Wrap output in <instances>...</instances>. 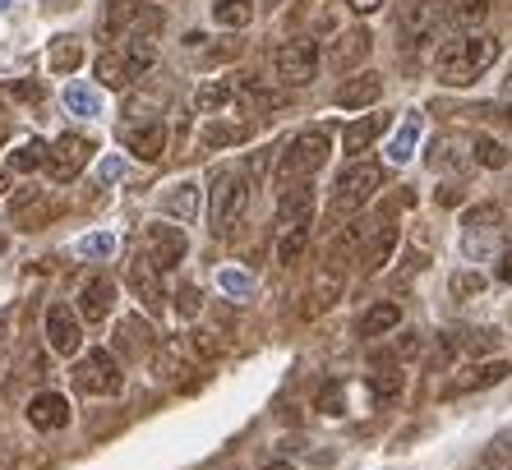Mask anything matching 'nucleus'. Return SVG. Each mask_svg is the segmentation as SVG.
Returning a JSON list of instances; mask_svg holds the SVG:
<instances>
[{"label":"nucleus","instance_id":"f257e3e1","mask_svg":"<svg viewBox=\"0 0 512 470\" xmlns=\"http://www.w3.org/2000/svg\"><path fill=\"white\" fill-rule=\"evenodd\" d=\"M499 37L489 33H462V37H448L439 51H434V74H439V83H448V88H466V83H476L480 74L494 70V60H499Z\"/></svg>","mask_w":512,"mask_h":470},{"label":"nucleus","instance_id":"f03ea898","mask_svg":"<svg viewBox=\"0 0 512 470\" xmlns=\"http://www.w3.org/2000/svg\"><path fill=\"white\" fill-rule=\"evenodd\" d=\"M323 162H328V130H319V125L300 130L296 139L282 148V157H277V166H273L277 189L296 185V180H310Z\"/></svg>","mask_w":512,"mask_h":470},{"label":"nucleus","instance_id":"7ed1b4c3","mask_svg":"<svg viewBox=\"0 0 512 470\" xmlns=\"http://www.w3.org/2000/svg\"><path fill=\"white\" fill-rule=\"evenodd\" d=\"M167 24V14L148 0H111L102 14V42H125V37H157Z\"/></svg>","mask_w":512,"mask_h":470},{"label":"nucleus","instance_id":"20e7f679","mask_svg":"<svg viewBox=\"0 0 512 470\" xmlns=\"http://www.w3.org/2000/svg\"><path fill=\"white\" fill-rule=\"evenodd\" d=\"M379 185H383V166L374 157H356L333 185V217H360L365 203L379 194Z\"/></svg>","mask_w":512,"mask_h":470},{"label":"nucleus","instance_id":"39448f33","mask_svg":"<svg viewBox=\"0 0 512 470\" xmlns=\"http://www.w3.org/2000/svg\"><path fill=\"white\" fill-rule=\"evenodd\" d=\"M250 208V180L240 171H217L213 176V235H236Z\"/></svg>","mask_w":512,"mask_h":470},{"label":"nucleus","instance_id":"423d86ee","mask_svg":"<svg viewBox=\"0 0 512 470\" xmlns=\"http://www.w3.org/2000/svg\"><path fill=\"white\" fill-rule=\"evenodd\" d=\"M74 388L88 392V397H116V392L125 388V369H120L116 351H107V346L88 351L84 360L74 365Z\"/></svg>","mask_w":512,"mask_h":470},{"label":"nucleus","instance_id":"0eeeda50","mask_svg":"<svg viewBox=\"0 0 512 470\" xmlns=\"http://www.w3.org/2000/svg\"><path fill=\"white\" fill-rule=\"evenodd\" d=\"M319 65H323V51H319V42H310V37H291V42H282V47L273 51V74L286 83V88L314 83Z\"/></svg>","mask_w":512,"mask_h":470},{"label":"nucleus","instance_id":"6e6552de","mask_svg":"<svg viewBox=\"0 0 512 470\" xmlns=\"http://www.w3.org/2000/svg\"><path fill=\"white\" fill-rule=\"evenodd\" d=\"M448 28V14H443V0H420L416 10L402 19V37H397V47L406 56H420L425 47L439 42V33Z\"/></svg>","mask_w":512,"mask_h":470},{"label":"nucleus","instance_id":"1a4fd4ad","mask_svg":"<svg viewBox=\"0 0 512 470\" xmlns=\"http://www.w3.org/2000/svg\"><path fill=\"white\" fill-rule=\"evenodd\" d=\"M93 148L97 143L88 139V134H60L47 148V176L56 180V185H70V180L93 162Z\"/></svg>","mask_w":512,"mask_h":470},{"label":"nucleus","instance_id":"9d476101","mask_svg":"<svg viewBox=\"0 0 512 470\" xmlns=\"http://www.w3.org/2000/svg\"><path fill=\"white\" fill-rule=\"evenodd\" d=\"M143 254L157 263L162 272L180 268V259L190 254V240H185V231L171 222H153L148 231H143Z\"/></svg>","mask_w":512,"mask_h":470},{"label":"nucleus","instance_id":"9b49d317","mask_svg":"<svg viewBox=\"0 0 512 470\" xmlns=\"http://www.w3.org/2000/svg\"><path fill=\"white\" fill-rule=\"evenodd\" d=\"M47 346L56 355H79L84 346V318L70 305H51L47 309Z\"/></svg>","mask_w":512,"mask_h":470},{"label":"nucleus","instance_id":"f8f14e48","mask_svg":"<svg viewBox=\"0 0 512 470\" xmlns=\"http://www.w3.org/2000/svg\"><path fill=\"white\" fill-rule=\"evenodd\" d=\"M397 254V226L393 222H374V231H370V240L360 245V254H356V268L365 272V277H374V272H383L388 268V259Z\"/></svg>","mask_w":512,"mask_h":470},{"label":"nucleus","instance_id":"ddd939ff","mask_svg":"<svg viewBox=\"0 0 512 470\" xmlns=\"http://www.w3.org/2000/svg\"><path fill=\"white\" fill-rule=\"evenodd\" d=\"M370 47H374L370 28H346V33L337 37V47L328 51V70H337V74L360 70V65L370 60Z\"/></svg>","mask_w":512,"mask_h":470},{"label":"nucleus","instance_id":"4468645a","mask_svg":"<svg viewBox=\"0 0 512 470\" xmlns=\"http://www.w3.org/2000/svg\"><path fill=\"white\" fill-rule=\"evenodd\" d=\"M314 208H319L314 185L296 180V185H286L282 199H277V222H282V226H310L314 222Z\"/></svg>","mask_w":512,"mask_h":470},{"label":"nucleus","instance_id":"2eb2a0df","mask_svg":"<svg viewBox=\"0 0 512 470\" xmlns=\"http://www.w3.org/2000/svg\"><path fill=\"white\" fill-rule=\"evenodd\" d=\"M512 374L508 360H480V365H466L453 374V383H448V397H462V392H480V388H494V383H503V378Z\"/></svg>","mask_w":512,"mask_h":470},{"label":"nucleus","instance_id":"dca6fc26","mask_svg":"<svg viewBox=\"0 0 512 470\" xmlns=\"http://www.w3.org/2000/svg\"><path fill=\"white\" fill-rule=\"evenodd\" d=\"M130 291L143 300V309H162L167 305V286H162V268H157L148 254L130 263Z\"/></svg>","mask_w":512,"mask_h":470},{"label":"nucleus","instance_id":"f3484780","mask_svg":"<svg viewBox=\"0 0 512 470\" xmlns=\"http://www.w3.org/2000/svg\"><path fill=\"white\" fill-rule=\"evenodd\" d=\"M125 148H130L139 162H157V157L167 153V125L162 120H148V125H125L120 130Z\"/></svg>","mask_w":512,"mask_h":470},{"label":"nucleus","instance_id":"a211bd4d","mask_svg":"<svg viewBox=\"0 0 512 470\" xmlns=\"http://www.w3.org/2000/svg\"><path fill=\"white\" fill-rule=\"evenodd\" d=\"M111 309H116V282L97 272V277L84 282V291H79V318H84V323H102Z\"/></svg>","mask_w":512,"mask_h":470},{"label":"nucleus","instance_id":"6ab92c4d","mask_svg":"<svg viewBox=\"0 0 512 470\" xmlns=\"http://www.w3.org/2000/svg\"><path fill=\"white\" fill-rule=\"evenodd\" d=\"M28 424L42 429V434H56V429L70 424V401L60 397V392H37V397L28 401Z\"/></svg>","mask_w":512,"mask_h":470},{"label":"nucleus","instance_id":"aec40b11","mask_svg":"<svg viewBox=\"0 0 512 470\" xmlns=\"http://www.w3.org/2000/svg\"><path fill=\"white\" fill-rule=\"evenodd\" d=\"M93 74H97V83L102 88H130V83H139L143 74L134 70V60L125 56V47H107L102 56H97V65H93Z\"/></svg>","mask_w":512,"mask_h":470},{"label":"nucleus","instance_id":"412c9836","mask_svg":"<svg viewBox=\"0 0 512 470\" xmlns=\"http://www.w3.org/2000/svg\"><path fill=\"white\" fill-rule=\"evenodd\" d=\"M383 97V79L379 74H351V79L342 83L333 93V102L342 106V111H365V106H374Z\"/></svg>","mask_w":512,"mask_h":470},{"label":"nucleus","instance_id":"4be33fe9","mask_svg":"<svg viewBox=\"0 0 512 470\" xmlns=\"http://www.w3.org/2000/svg\"><path fill=\"white\" fill-rule=\"evenodd\" d=\"M388 125H393V116H388V111H370L365 120H351V125H346V134H342L346 153H351V157H365V148H374V139H379Z\"/></svg>","mask_w":512,"mask_h":470},{"label":"nucleus","instance_id":"5701e85b","mask_svg":"<svg viewBox=\"0 0 512 470\" xmlns=\"http://www.w3.org/2000/svg\"><path fill=\"white\" fill-rule=\"evenodd\" d=\"M494 10V0H443V14H448V28L453 33H471L480 28Z\"/></svg>","mask_w":512,"mask_h":470},{"label":"nucleus","instance_id":"b1692460","mask_svg":"<svg viewBox=\"0 0 512 470\" xmlns=\"http://www.w3.org/2000/svg\"><path fill=\"white\" fill-rule=\"evenodd\" d=\"M471 162H476V157H471V143L466 139L448 134V139L429 143V166H434V171H462V166H471Z\"/></svg>","mask_w":512,"mask_h":470},{"label":"nucleus","instance_id":"393cba45","mask_svg":"<svg viewBox=\"0 0 512 470\" xmlns=\"http://www.w3.org/2000/svg\"><path fill=\"white\" fill-rule=\"evenodd\" d=\"M47 212H51L47 194H42V189H24V194H14V203H10V222L33 231V226L47 222Z\"/></svg>","mask_w":512,"mask_h":470},{"label":"nucleus","instance_id":"a878e982","mask_svg":"<svg viewBox=\"0 0 512 470\" xmlns=\"http://www.w3.org/2000/svg\"><path fill=\"white\" fill-rule=\"evenodd\" d=\"M397 328H402V309H397L393 300H379V305H370L365 314H360V323H356V332L365 341L383 337V332H397Z\"/></svg>","mask_w":512,"mask_h":470},{"label":"nucleus","instance_id":"bb28decb","mask_svg":"<svg viewBox=\"0 0 512 470\" xmlns=\"http://www.w3.org/2000/svg\"><path fill=\"white\" fill-rule=\"evenodd\" d=\"M116 346L130 355V360H139V355L153 351V328H148L143 318H125V323L116 328Z\"/></svg>","mask_w":512,"mask_h":470},{"label":"nucleus","instance_id":"cd10ccee","mask_svg":"<svg viewBox=\"0 0 512 470\" xmlns=\"http://www.w3.org/2000/svg\"><path fill=\"white\" fill-rule=\"evenodd\" d=\"M162 212L176 217V222H194V217H199V185L185 180V185L167 189V194H162Z\"/></svg>","mask_w":512,"mask_h":470},{"label":"nucleus","instance_id":"c85d7f7f","mask_svg":"<svg viewBox=\"0 0 512 470\" xmlns=\"http://www.w3.org/2000/svg\"><path fill=\"white\" fill-rule=\"evenodd\" d=\"M370 231H374V222H365V217H360V222H346L342 231L333 235V254L337 259H356L360 245L370 240Z\"/></svg>","mask_w":512,"mask_h":470},{"label":"nucleus","instance_id":"c756f323","mask_svg":"<svg viewBox=\"0 0 512 470\" xmlns=\"http://www.w3.org/2000/svg\"><path fill=\"white\" fill-rule=\"evenodd\" d=\"M231 97H236V83H231V79H213V83H203L199 93H194V106H199L203 116H217Z\"/></svg>","mask_w":512,"mask_h":470},{"label":"nucleus","instance_id":"7c9ffc66","mask_svg":"<svg viewBox=\"0 0 512 470\" xmlns=\"http://www.w3.org/2000/svg\"><path fill=\"white\" fill-rule=\"evenodd\" d=\"M310 249V226H282V240H277V263H300Z\"/></svg>","mask_w":512,"mask_h":470},{"label":"nucleus","instance_id":"2f4dec72","mask_svg":"<svg viewBox=\"0 0 512 470\" xmlns=\"http://www.w3.org/2000/svg\"><path fill=\"white\" fill-rule=\"evenodd\" d=\"M47 148H51V143H42V139L19 143V148L10 153V171H19V176H28V171H42V166H47Z\"/></svg>","mask_w":512,"mask_h":470},{"label":"nucleus","instance_id":"473e14b6","mask_svg":"<svg viewBox=\"0 0 512 470\" xmlns=\"http://www.w3.org/2000/svg\"><path fill=\"white\" fill-rule=\"evenodd\" d=\"M79 60H84L79 37H56V42H51V74H74Z\"/></svg>","mask_w":512,"mask_h":470},{"label":"nucleus","instance_id":"72a5a7b5","mask_svg":"<svg viewBox=\"0 0 512 470\" xmlns=\"http://www.w3.org/2000/svg\"><path fill=\"white\" fill-rule=\"evenodd\" d=\"M213 19L222 28H245L254 19V0H213Z\"/></svg>","mask_w":512,"mask_h":470},{"label":"nucleus","instance_id":"f704fd0d","mask_svg":"<svg viewBox=\"0 0 512 470\" xmlns=\"http://www.w3.org/2000/svg\"><path fill=\"white\" fill-rule=\"evenodd\" d=\"M402 388H406V374L397 365H383L379 374L370 378V397H379V401H393V397H402Z\"/></svg>","mask_w":512,"mask_h":470},{"label":"nucleus","instance_id":"c9c22d12","mask_svg":"<svg viewBox=\"0 0 512 470\" xmlns=\"http://www.w3.org/2000/svg\"><path fill=\"white\" fill-rule=\"evenodd\" d=\"M471 157H476L480 166H489V171H503V166H508V148H503L499 139H485V134L471 139Z\"/></svg>","mask_w":512,"mask_h":470},{"label":"nucleus","instance_id":"e433bc0d","mask_svg":"<svg viewBox=\"0 0 512 470\" xmlns=\"http://www.w3.org/2000/svg\"><path fill=\"white\" fill-rule=\"evenodd\" d=\"M466 231H494L503 222V208L499 203H476V208H466Z\"/></svg>","mask_w":512,"mask_h":470},{"label":"nucleus","instance_id":"4c0bfd02","mask_svg":"<svg viewBox=\"0 0 512 470\" xmlns=\"http://www.w3.org/2000/svg\"><path fill=\"white\" fill-rule=\"evenodd\" d=\"M65 106H70L74 116H97V111H102L97 93L93 88H84V83H70V88H65Z\"/></svg>","mask_w":512,"mask_h":470},{"label":"nucleus","instance_id":"58836bf2","mask_svg":"<svg viewBox=\"0 0 512 470\" xmlns=\"http://www.w3.org/2000/svg\"><path fill=\"white\" fill-rule=\"evenodd\" d=\"M314 300H310V305H305V314H323V309H333L337 305V295H342V282H319V286H314Z\"/></svg>","mask_w":512,"mask_h":470},{"label":"nucleus","instance_id":"ea45409f","mask_svg":"<svg viewBox=\"0 0 512 470\" xmlns=\"http://www.w3.org/2000/svg\"><path fill=\"white\" fill-rule=\"evenodd\" d=\"M245 139V125H208L203 130V148H222V143H240Z\"/></svg>","mask_w":512,"mask_h":470},{"label":"nucleus","instance_id":"a19ab883","mask_svg":"<svg viewBox=\"0 0 512 470\" xmlns=\"http://www.w3.org/2000/svg\"><path fill=\"white\" fill-rule=\"evenodd\" d=\"M480 291H485V272L466 268V272H457V277H453V295H457V300H471V295H480Z\"/></svg>","mask_w":512,"mask_h":470},{"label":"nucleus","instance_id":"79ce46f5","mask_svg":"<svg viewBox=\"0 0 512 470\" xmlns=\"http://www.w3.org/2000/svg\"><path fill=\"white\" fill-rule=\"evenodd\" d=\"M411 143H416V120H406V125H402V134L393 139L388 157H393V162H406V157H411Z\"/></svg>","mask_w":512,"mask_h":470},{"label":"nucleus","instance_id":"37998d69","mask_svg":"<svg viewBox=\"0 0 512 470\" xmlns=\"http://www.w3.org/2000/svg\"><path fill=\"white\" fill-rule=\"evenodd\" d=\"M342 383H333V388H323V397H319V411L323 415H342Z\"/></svg>","mask_w":512,"mask_h":470},{"label":"nucleus","instance_id":"c03bdc74","mask_svg":"<svg viewBox=\"0 0 512 470\" xmlns=\"http://www.w3.org/2000/svg\"><path fill=\"white\" fill-rule=\"evenodd\" d=\"M190 341H194V351H199V355H203V360H213V355H217V351H222V341H213V337H208V332H194V337H190Z\"/></svg>","mask_w":512,"mask_h":470},{"label":"nucleus","instance_id":"a18cd8bd","mask_svg":"<svg viewBox=\"0 0 512 470\" xmlns=\"http://www.w3.org/2000/svg\"><path fill=\"white\" fill-rule=\"evenodd\" d=\"M508 452H512V434H499V438H494V447H489V466H499V461L503 457H508Z\"/></svg>","mask_w":512,"mask_h":470},{"label":"nucleus","instance_id":"49530a36","mask_svg":"<svg viewBox=\"0 0 512 470\" xmlns=\"http://www.w3.org/2000/svg\"><path fill=\"white\" fill-rule=\"evenodd\" d=\"M176 309L190 318L194 309H199V286H185V291H180V300H176Z\"/></svg>","mask_w":512,"mask_h":470},{"label":"nucleus","instance_id":"de8ad7c7","mask_svg":"<svg viewBox=\"0 0 512 470\" xmlns=\"http://www.w3.org/2000/svg\"><path fill=\"white\" fill-rule=\"evenodd\" d=\"M10 93L24 97V102H37V97H42V83H10Z\"/></svg>","mask_w":512,"mask_h":470},{"label":"nucleus","instance_id":"09e8293b","mask_svg":"<svg viewBox=\"0 0 512 470\" xmlns=\"http://www.w3.org/2000/svg\"><path fill=\"white\" fill-rule=\"evenodd\" d=\"M84 254H111V235H93V240H84Z\"/></svg>","mask_w":512,"mask_h":470},{"label":"nucleus","instance_id":"8fccbe9b","mask_svg":"<svg viewBox=\"0 0 512 470\" xmlns=\"http://www.w3.org/2000/svg\"><path fill=\"white\" fill-rule=\"evenodd\" d=\"M494 272H499V282H508V286H512V245L499 254V268H494Z\"/></svg>","mask_w":512,"mask_h":470},{"label":"nucleus","instance_id":"3c124183","mask_svg":"<svg viewBox=\"0 0 512 470\" xmlns=\"http://www.w3.org/2000/svg\"><path fill=\"white\" fill-rule=\"evenodd\" d=\"M222 286H227V291H250V282H245L240 272H222Z\"/></svg>","mask_w":512,"mask_h":470},{"label":"nucleus","instance_id":"603ef678","mask_svg":"<svg viewBox=\"0 0 512 470\" xmlns=\"http://www.w3.org/2000/svg\"><path fill=\"white\" fill-rule=\"evenodd\" d=\"M346 5H351V10H365V14H370V10H379L383 0H346Z\"/></svg>","mask_w":512,"mask_h":470},{"label":"nucleus","instance_id":"864d4df0","mask_svg":"<svg viewBox=\"0 0 512 470\" xmlns=\"http://www.w3.org/2000/svg\"><path fill=\"white\" fill-rule=\"evenodd\" d=\"M503 93H508V97H512V70H508V74H503Z\"/></svg>","mask_w":512,"mask_h":470},{"label":"nucleus","instance_id":"5fc2aeb1","mask_svg":"<svg viewBox=\"0 0 512 470\" xmlns=\"http://www.w3.org/2000/svg\"><path fill=\"white\" fill-rule=\"evenodd\" d=\"M263 470H291V466H286V461H273V466H263Z\"/></svg>","mask_w":512,"mask_h":470},{"label":"nucleus","instance_id":"6e6d98bb","mask_svg":"<svg viewBox=\"0 0 512 470\" xmlns=\"http://www.w3.org/2000/svg\"><path fill=\"white\" fill-rule=\"evenodd\" d=\"M5 185H10V176H5V171H0V194H5Z\"/></svg>","mask_w":512,"mask_h":470},{"label":"nucleus","instance_id":"4d7b16f0","mask_svg":"<svg viewBox=\"0 0 512 470\" xmlns=\"http://www.w3.org/2000/svg\"><path fill=\"white\" fill-rule=\"evenodd\" d=\"M0 143H5V125H0Z\"/></svg>","mask_w":512,"mask_h":470},{"label":"nucleus","instance_id":"13d9d810","mask_svg":"<svg viewBox=\"0 0 512 470\" xmlns=\"http://www.w3.org/2000/svg\"><path fill=\"white\" fill-rule=\"evenodd\" d=\"M5 5H10V0H0V10H5Z\"/></svg>","mask_w":512,"mask_h":470}]
</instances>
